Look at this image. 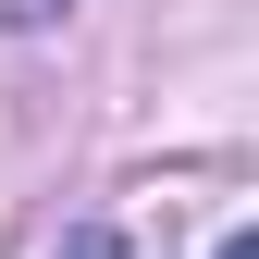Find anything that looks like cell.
I'll list each match as a JSON object with an SVG mask.
<instances>
[{"instance_id": "1", "label": "cell", "mask_w": 259, "mask_h": 259, "mask_svg": "<svg viewBox=\"0 0 259 259\" xmlns=\"http://www.w3.org/2000/svg\"><path fill=\"white\" fill-rule=\"evenodd\" d=\"M62 259H123V247H111V235H74V247H62Z\"/></svg>"}, {"instance_id": "2", "label": "cell", "mask_w": 259, "mask_h": 259, "mask_svg": "<svg viewBox=\"0 0 259 259\" xmlns=\"http://www.w3.org/2000/svg\"><path fill=\"white\" fill-rule=\"evenodd\" d=\"M222 259H259V235H222Z\"/></svg>"}]
</instances>
